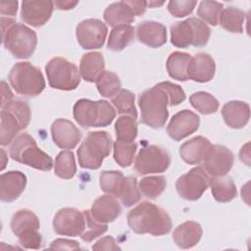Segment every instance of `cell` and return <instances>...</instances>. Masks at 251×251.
<instances>
[{"label":"cell","mask_w":251,"mask_h":251,"mask_svg":"<svg viewBox=\"0 0 251 251\" xmlns=\"http://www.w3.org/2000/svg\"><path fill=\"white\" fill-rule=\"evenodd\" d=\"M129 227L138 234L149 233L154 236L170 232L172 221L169 214L162 208L148 201H143L127 214Z\"/></svg>","instance_id":"cell-1"},{"label":"cell","mask_w":251,"mask_h":251,"mask_svg":"<svg viewBox=\"0 0 251 251\" xmlns=\"http://www.w3.org/2000/svg\"><path fill=\"white\" fill-rule=\"evenodd\" d=\"M1 28L4 47L15 58L26 59L33 54L37 44V35L34 30L5 17L1 18Z\"/></svg>","instance_id":"cell-2"},{"label":"cell","mask_w":251,"mask_h":251,"mask_svg":"<svg viewBox=\"0 0 251 251\" xmlns=\"http://www.w3.org/2000/svg\"><path fill=\"white\" fill-rule=\"evenodd\" d=\"M138 105L143 124L153 128L165 126L169 117V96L158 84L140 94Z\"/></svg>","instance_id":"cell-3"},{"label":"cell","mask_w":251,"mask_h":251,"mask_svg":"<svg viewBox=\"0 0 251 251\" xmlns=\"http://www.w3.org/2000/svg\"><path fill=\"white\" fill-rule=\"evenodd\" d=\"M10 157L21 164L40 171H50L53 160L50 155L42 151L36 144L35 139L27 132L19 134L9 148Z\"/></svg>","instance_id":"cell-4"},{"label":"cell","mask_w":251,"mask_h":251,"mask_svg":"<svg viewBox=\"0 0 251 251\" xmlns=\"http://www.w3.org/2000/svg\"><path fill=\"white\" fill-rule=\"evenodd\" d=\"M73 116L75 122L83 127H100L112 124L116 111L106 100L79 99L74 105Z\"/></svg>","instance_id":"cell-5"},{"label":"cell","mask_w":251,"mask_h":251,"mask_svg":"<svg viewBox=\"0 0 251 251\" xmlns=\"http://www.w3.org/2000/svg\"><path fill=\"white\" fill-rule=\"evenodd\" d=\"M112 149V137L107 131H90L77 149L78 164L83 169L97 170Z\"/></svg>","instance_id":"cell-6"},{"label":"cell","mask_w":251,"mask_h":251,"mask_svg":"<svg viewBox=\"0 0 251 251\" xmlns=\"http://www.w3.org/2000/svg\"><path fill=\"white\" fill-rule=\"evenodd\" d=\"M8 80L18 94L26 97L37 96L45 88L41 71L29 62L16 63L9 73Z\"/></svg>","instance_id":"cell-7"},{"label":"cell","mask_w":251,"mask_h":251,"mask_svg":"<svg viewBox=\"0 0 251 251\" xmlns=\"http://www.w3.org/2000/svg\"><path fill=\"white\" fill-rule=\"evenodd\" d=\"M210 34V27L202 20L193 17L177 22L171 26V42L178 48H186L189 45L205 46Z\"/></svg>","instance_id":"cell-8"},{"label":"cell","mask_w":251,"mask_h":251,"mask_svg":"<svg viewBox=\"0 0 251 251\" xmlns=\"http://www.w3.org/2000/svg\"><path fill=\"white\" fill-rule=\"evenodd\" d=\"M49 85L60 90H74L80 82L79 70L74 64L62 57L52 58L45 66Z\"/></svg>","instance_id":"cell-9"},{"label":"cell","mask_w":251,"mask_h":251,"mask_svg":"<svg viewBox=\"0 0 251 251\" xmlns=\"http://www.w3.org/2000/svg\"><path fill=\"white\" fill-rule=\"evenodd\" d=\"M171 165V156L166 149L158 145L142 147L134 161V170L139 175L165 172Z\"/></svg>","instance_id":"cell-10"},{"label":"cell","mask_w":251,"mask_h":251,"mask_svg":"<svg viewBox=\"0 0 251 251\" xmlns=\"http://www.w3.org/2000/svg\"><path fill=\"white\" fill-rule=\"evenodd\" d=\"M210 179L211 177L205 169L202 166H198L179 176L176 182V188L181 198L195 201L206 191Z\"/></svg>","instance_id":"cell-11"},{"label":"cell","mask_w":251,"mask_h":251,"mask_svg":"<svg viewBox=\"0 0 251 251\" xmlns=\"http://www.w3.org/2000/svg\"><path fill=\"white\" fill-rule=\"evenodd\" d=\"M108 28L98 19H87L80 22L75 28L78 44L83 49H98L104 45Z\"/></svg>","instance_id":"cell-12"},{"label":"cell","mask_w":251,"mask_h":251,"mask_svg":"<svg viewBox=\"0 0 251 251\" xmlns=\"http://www.w3.org/2000/svg\"><path fill=\"white\" fill-rule=\"evenodd\" d=\"M53 228L60 235L80 236L85 228L83 212L69 207L60 209L53 219Z\"/></svg>","instance_id":"cell-13"},{"label":"cell","mask_w":251,"mask_h":251,"mask_svg":"<svg viewBox=\"0 0 251 251\" xmlns=\"http://www.w3.org/2000/svg\"><path fill=\"white\" fill-rule=\"evenodd\" d=\"M203 168L210 176H226L233 165L234 157L232 152L226 146L211 144L204 158Z\"/></svg>","instance_id":"cell-14"},{"label":"cell","mask_w":251,"mask_h":251,"mask_svg":"<svg viewBox=\"0 0 251 251\" xmlns=\"http://www.w3.org/2000/svg\"><path fill=\"white\" fill-rule=\"evenodd\" d=\"M200 126V118L190 110H182L173 116L167 126L169 136L179 141L195 132Z\"/></svg>","instance_id":"cell-15"},{"label":"cell","mask_w":251,"mask_h":251,"mask_svg":"<svg viewBox=\"0 0 251 251\" xmlns=\"http://www.w3.org/2000/svg\"><path fill=\"white\" fill-rule=\"evenodd\" d=\"M53 10V1L25 0L22 2L21 19L31 26L39 27L49 21Z\"/></svg>","instance_id":"cell-16"},{"label":"cell","mask_w":251,"mask_h":251,"mask_svg":"<svg viewBox=\"0 0 251 251\" xmlns=\"http://www.w3.org/2000/svg\"><path fill=\"white\" fill-rule=\"evenodd\" d=\"M54 143L63 149L75 148L81 139L80 130L69 120L57 119L51 126Z\"/></svg>","instance_id":"cell-17"},{"label":"cell","mask_w":251,"mask_h":251,"mask_svg":"<svg viewBox=\"0 0 251 251\" xmlns=\"http://www.w3.org/2000/svg\"><path fill=\"white\" fill-rule=\"evenodd\" d=\"M26 176L20 171H10L0 176V199L3 202L15 201L25 190Z\"/></svg>","instance_id":"cell-18"},{"label":"cell","mask_w":251,"mask_h":251,"mask_svg":"<svg viewBox=\"0 0 251 251\" xmlns=\"http://www.w3.org/2000/svg\"><path fill=\"white\" fill-rule=\"evenodd\" d=\"M215 72V61L209 54L201 52L191 57L187 68L188 79L196 82H207L214 77Z\"/></svg>","instance_id":"cell-19"},{"label":"cell","mask_w":251,"mask_h":251,"mask_svg":"<svg viewBox=\"0 0 251 251\" xmlns=\"http://www.w3.org/2000/svg\"><path fill=\"white\" fill-rule=\"evenodd\" d=\"M90 213L95 221L108 224L114 222L122 214V207L115 196L105 194L94 200Z\"/></svg>","instance_id":"cell-20"},{"label":"cell","mask_w":251,"mask_h":251,"mask_svg":"<svg viewBox=\"0 0 251 251\" xmlns=\"http://www.w3.org/2000/svg\"><path fill=\"white\" fill-rule=\"evenodd\" d=\"M136 36L141 43L151 48H158L167 41V29L160 23L145 21L136 26Z\"/></svg>","instance_id":"cell-21"},{"label":"cell","mask_w":251,"mask_h":251,"mask_svg":"<svg viewBox=\"0 0 251 251\" xmlns=\"http://www.w3.org/2000/svg\"><path fill=\"white\" fill-rule=\"evenodd\" d=\"M222 116L229 127L241 128L249 122L250 107L243 101H229L222 108Z\"/></svg>","instance_id":"cell-22"},{"label":"cell","mask_w":251,"mask_h":251,"mask_svg":"<svg viewBox=\"0 0 251 251\" xmlns=\"http://www.w3.org/2000/svg\"><path fill=\"white\" fill-rule=\"evenodd\" d=\"M135 16L131 1L114 2L105 9L103 14L105 22L113 27L129 25L134 21Z\"/></svg>","instance_id":"cell-23"},{"label":"cell","mask_w":251,"mask_h":251,"mask_svg":"<svg viewBox=\"0 0 251 251\" xmlns=\"http://www.w3.org/2000/svg\"><path fill=\"white\" fill-rule=\"evenodd\" d=\"M211 146V142L204 136H195L185 141L179 148L181 159L189 165L200 164L206 155L207 150Z\"/></svg>","instance_id":"cell-24"},{"label":"cell","mask_w":251,"mask_h":251,"mask_svg":"<svg viewBox=\"0 0 251 251\" xmlns=\"http://www.w3.org/2000/svg\"><path fill=\"white\" fill-rule=\"evenodd\" d=\"M202 227L194 221H187L176 227L173 232L175 243L182 249L195 246L202 237Z\"/></svg>","instance_id":"cell-25"},{"label":"cell","mask_w":251,"mask_h":251,"mask_svg":"<svg viewBox=\"0 0 251 251\" xmlns=\"http://www.w3.org/2000/svg\"><path fill=\"white\" fill-rule=\"evenodd\" d=\"M104 71V57L100 52H89L81 57L79 75L85 81L96 82Z\"/></svg>","instance_id":"cell-26"},{"label":"cell","mask_w":251,"mask_h":251,"mask_svg":"<svg viewBox=\"0 0 251 251\" xmlns=\"http://www.w3.org/2000/svg\"><path fill=\"white\" fill-rule=\"evenodd\" d=\"M191 56L185 52L175 51L171 53L166 63V68L169 75L179 81L187 80V68Z\"/></svg>","instance_id":"cell-27"},{"label":"cell","mask_w":251,"mask_h":251,"mask_svg":"<svg viewBox=\"0 0 251 251\" xmlns=\"http://www.w3.org/2000/svg\"><path fill=\"white\" fill-rule=\"evenodd\" d=\"M0 118V144L6 146L17 137V134L24 129V127L19 119L8 110L1 109Z\"/></svg>","instance_id":"cell-28"},{"label":"cell","mask_w":251,"mask_h":251,"mask_svg":"<svg viewBox=\"0 0 251 251\" xmlns=\"http://www.w3.org/2000/svg\"><path fill=\"white\" fill-rule=\"evenodd\" d=\"M209 185L213 197L218 202H229L236 196V186L229 176L212 177Z\"/></svg>","instance_id":"cell-29"},{"label":"cell","mask_w":251,"mask_h":251,"mask_svg":"<svg viewBox=\"0 0 251 251\" xmlns=\"http://www.w3.org/2000/svg\"><path fill=\"white\" fill-rule=\"evenodd\" d=\"M40 223L38 217L28 209L17 211L11 220V229L18 236L23 231L28 229H39Z\"/></svg>","instance_id":"cell-30"},{"label":"cell","mask_w":251,"mask_h":251,"mask_svg":"<svg viewBox=\"0 0 251 251\" xmlns=\"http://www.w3.org/2000/svg\"><path fill=\"white\" fill-rule=\"evenodd\" d=\"M134 27L130 25H121L115 26L109 35L107 47L112 51H122L134 37Z\"/></svg>","instance_id":"cell-31"},{"label":"cell","mask_w":251,"mask_h":251,"mask_svg":"<svg viewBox=\"0 0 251 251\" xmlns=\"http://www.w3.org/2000/svg\"><path fill=\"white\" fill-rule=\"evenodd\" d=\"M245 20V13L235 7H227L223 9L220 15V25L223 28L229 32L241 33L243 32V23Z\"/></svg>","instance_id":"cell-32"},{"label":"cell","mask_w":251,"mask_h":251,"mask_svg":"<svg viewBox=\"0 0 251 251\" xmlns=\"http://www.w3.org/2000/svg\"><path fill=\"white\" fill-rule=\"evenodd\" d=\"M54 173L57 176L63 179L74 177L76 173V165L74 153L71 150H63L57 155L55 159Z\"/></svg>","instance_id":"cell-33"},{"label":"cell","mask_w":251,"mask_h":251,"mask_svg":"<svg viewBox=\"0 0 251 251\" xmlns=\"http://www.w3.org/2000/svg\"><path fill=\"white\" fill-rule=\"evenodd\" d=\"M96 86L102 96L111 98L120 92L122 83L115 73L104 71L96 80Z\"/></svg>","instance_id":"cell-34"},{"label":"cell","mask_w":251,"mask_h":251,"mask_svg":"<svg viewBox=\"0 0 251 251\" xmlns=\"http://www.w3.org/2000/svg\"><path fill=\"white\" fill-rule=\"evenodd\" d=\"M191 106L203 115L214 114L219 109V101L210 93L198 91L189 97Z\"/></svg>","instance_id":"cell-35"},{"label":"cell","mask_w":251,"mask_h":251,"mask_svg":"<svg viewBox=\"0 0 251 251\" xmlns=\"http://www.w3.org/2000/svg\"><path fill=\"white\" fill-rule=\"evenodd\" d=\"M117 140L133 142L137 136V122L133 117L121 116L115 124Z\"/></svg>","instance_id":"cell-36"},{"label":"cell","mask_w":251,"mask_h":251,"mask_svg":"<svg viewBox=\"0 0 251 251\" xmlns=\"http://www.w3.org/2000/svg\"><path fill=\"white\" fill-rule=\"evenodd\" d=\"M124 175L119 171H103L99 176V183L101 189L107 194L119 197Z\"/></svg>","instance_id":"cell-37"},{"label":"cell","mask_w":251,"mask_h":251,"mask_svg":"<svg viewBox=\"0 0 251 251\" xmlns=\"http://www.w3.org/2000/svg\"><path fill=\"white\" fill-rule=\"evenodd\" d=\"M166 186L167 180L164 176H151L144 177L138 184L140 192L150 199H155L160 196L166 189Z\"/></svg>","instance_id":"cell-38"},{"label":"cell","mask_w":251,"mask_h":251,"mask_svg":"<svg viewBox=\"0 0 251 251\" xmlns=\"http://www.w3.org/2000/svg\"><path fill=\"white\" fill-rule=\"evenodd\" d=\"M137 144L133 142L116 140L114 142V159L118 165L123 168L129 167L132 164Z\"/></svg>","instance_id":"cell-39"},{"label":"cell","mask_w":251,"mask_h":251,"mask_svg":"<svg viewBox=\"0 0 251 251\" xmlns=\"http://www.w3.org/2000/svg\"><path fill=\"white\" fill-rule=\"evenodd\" d=\"M119 198L125 207H130L136 204L140 198V190L137 187L136 177L134 176H126L124 177L122 188L119 194Z\"/></svg>","instance_id":"cell-40"},{"label":"cell","mask_w":251,"mask_h":251,"mask_svg":"<svg viewBox=\"0 0 251 251\" xmlns=\"http://www.w3.org/2000/svg\"><path fill=\"white\" fill-rule=\"evenodd\" d=\"M224 5L216 1H201L198 9L197 15L203 20V22L210 24L213 26H216L219 24L220 15L223 11Z\"/></svg>","instance_id":"cell-41"},{"label":"cell","mask_w":251,"mask_h":251,"mask_svg":"<svg viewBox=\"0 0 251 251\" xmlns=\"http://www.w3.org/2000/svg\"><path fill=\"white\" fill-rule=\"evenodd\" d=\"M112 102L119 114L130 115L134 119L137 118V111L134 105V94L131 91L127 89L120 90V92L112 99Z\"/></svg>","instance_id":"cell-42"},{"label":"cell","mask_w":251,"mask_h":251,"mask_svg":"<svg viewBox=\"0 0 251 251\" xmlns=\"http://www.w3.org/2000/svg\"><path fill=\"white\" fill-rule=\"evenodd\" d=\"M85 218V228L80 234V238L85 242H91L95 238L104 234L108 230L107 224H102L93 219L89 210L82 211Z\"/></svg>","instance_id":"cell-43"},{"label":"cell","mask_w":251,"mask_h":251,"mask_svg":"<svg viewBox=\"0 0 251 251\" xmlns=\"http://www.w3.org/2000/svg\"><path fill=\"white\" fill-rule=\"evenodd\" d=\"M1 109L8 110L12 114H14L19 119L24 128H25L29 125L30 118H31V111H30L29 105L25 101H23L20 99L11 100L8 103H6L4 106H2Z\"/></svg>","instance_id":"cell-44"},{"label":"cell","mask_w":251,"mask_h":251,"mask_svg":"<svg viewBox=\"0 0 251 251\" xmlns=\"http://www.w3.org/2000/svg\"><path fill=\"white\" fill-rule=\"evenodd\" d=\"M197 1L190 0H180V1H170L168 4V10L171 15L176 18H183L192 13Z\"/></svg>","instance_id":"cell-45"},{"label":"cell","mask_w":251,"mask_h":251,"mask_svg":"<svg viewBox=\"0 0 251 251\" xmlns=\"http://www.w3.org/2000/svg\"><path fill=\"white\" fill-rule=\"evenodd\" d=\"M157 84L167 92L170 106H176L185 100V93L179 85L170 81H162Z\"/></svg>","instance_id":"cell-46"},{"label":"cell","mask_w":251,"mask_h":251,"mask_svg":"<svg viewBox=\"0 0 251 251\" xmlns=\"http://www.w3.org/2000/svg\"><path fill=\"white\" fill-rule=\"evenodd\" d=\"M39 229H29L20 233L17 237L19 243L25 249H39L42 246V236Z\"/></svg>","instance_id":"cell-47"},{"label":"cell","mask_w":251,"mask_h":251,"mask_svg":"<svg viewBox=\"0 0 251 251\" xmlns=\"http://www.w3.org/2000/svg\"><path fill=\"white\" fill-rule=\"evenodd\" d=\"M93 250H120L121 247L117 244L112 236H105L99 239L93 246Z\"/></svg>","instance_id":"cell-48"},{"label":"cell","mask_w":251,"mask_h":251,"mask_svg":"<svg viewBox=\"0 0 251 251\" xmlns=\"http://www.w3.org/2000/svg\"><path fill=\"white\" fill-rule=\"evenodd\" d=\"M50 249H66V250H75V249H79V244L75 241V240H70V239H63V238H58L54 241L51 242Z\"/></svg>","instance_id":"cell-49"},{"label":"cell","mask_w":251,"mask_h":251,"mask_svg":"<svg viewBox=\"0 0 251 251\" xmlns=\"http://www.w3.org/2000/svg\"><path fill=\"white\" fill-rule=\"evenodd\" d=\"M18 1H1L0 2V13L1 15L15 16L18 10Z\"/></svg>","instance_id":"cell-50"},{"label":"cell","mask_w":251,"mask_h":251,"mask_svg":"<svg viewBox=\"0 0 251 251\" xmlns=\"http://www.w3.org/2000/svg\"><path fill=\"white\" fill-rule=\"evenodd\" d=\"M12 98H13V93L10 90L7 83L3 80L2 81V103H1V107L4 106L9 101H11Z\"/></svg>","instance_id":"cell-51"},{"label":"cell","mask_w":251,"mask_h":251,"mask_svg":"<svg viewBox=\"0 0 251 251\" xmlns=\"http://www.w3.org/2000/svg\"><path fill=\"white\" fill-rule=\"evenodd\" d=\"M78 4V1H55L54 5L59 10H71Z\"/></svg>","instance_id":"cell-52"},{"label":"cell","mask_w":251,"mask_h":251,"mask_svg":"<svg viewBox=\"0 0 251 251\" xmlns=\"http://www.w3.org/2000/svg\"><path fill=\"white\" fill-rule=\"evenodd\" d=\"M1 155H2V160H3V162H2V167H1V170H4L5 169V167H6V162H5V160H6V153H5V151H4V149L2 148L1 149Z\"/></svg>","instance_id":"cell-53"}]
</instances>
